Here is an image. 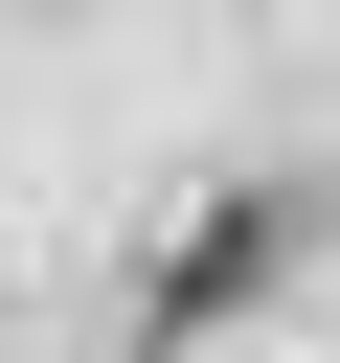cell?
Segmentation results:
<instances>
[{
	"instance_id": "cell-1",
	"label": "cell",
	"mask_w": 340,
	"mask_h": 363,
	"mask_svg": "<svg viewBox=\"0 0 340 363\" xmlns=\"http://www.w3.org/2000/svg\"><path fill=\"white\" fill-rule=\"evenodd\" d=\"M317 227H340V182H227V204H204V227L159 250V295H136V363L227 340V318H249V295H272V272H295Z\"/></svg>"
}]
</instances>
